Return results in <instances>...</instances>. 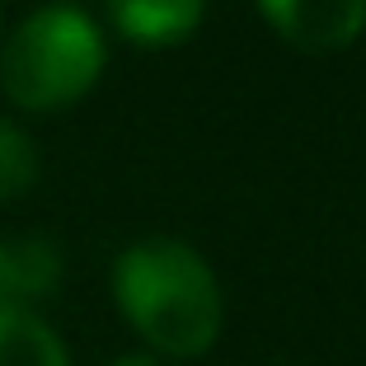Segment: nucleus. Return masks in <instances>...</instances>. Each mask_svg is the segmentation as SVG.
Here are the masks:
<instances>
[{
	"mask_svg": "<svg viewBox=\"0 0 366 366\" xmlns=\"http://www.w3.org/2000/svg\"><path fill=\"white\" fill-rule=\"evenodd\" d=\"M259 10L301 52H343L366 29V0H259Z\"/></svg>",
	"mask_w": 366,
	"mask_h": 366,
	"instance_id": "obj_3",
	"label": "nucleus"
},
{
	"mask_svg": "<svg viewBox=\"0 0 366 366\" xmlns=\"http://www.w3.org/2000/svg\"><path fill=\"white\" fill-rule=\"evenodd\" d=\"M104 33L76 5L33 10L0 47V85L19 108H66L104 71Z\"/></svg>",
	"mask_w": 366,
	"mask_h": 366,
	"instance_id": "obj_2",
	"label": "nucleus"
},
{
	"mask_svg": "<svg viewBox=\"0 0 366 366\" xmlns=\"http://www.w3.org/2000/svg\"><path fill=\"white\" fill-rule=\"evenodd\" d=\"M113 296L127 324L155 352L197 357L221 334V287L197 249L141 239L113 263Z\"/></svg>",
	"mask_w": 366,
	"mask_h": 366,
	"instance_id": "obj_1",
	"label": "nucleus"
},
{
	"mask_svg": "<svg viewBox=\"0 0 366 366\" xmlns=\"http://www.w3.org/2000/svg\"><path fill=\"white\" fill-rule=\"evenodd\" d=\"M113 366H160V357H151V352H127V357H118Z\"/></svg>",
	"mask_w": 366,
	"mask_h": 366,
	"instance_id": "obj_8",
	"label": "nucleus"
},
{
	"mask_svg": "<svg viewBox=\"0 0 366 366\" xmlns=\"http://www.w3.org/2000/svg\"><path fill=\"white\" fill-rule=\"evenodd\" d=\"M0 366H71L66 343L33 310H0Z\"/></svg>",
	"mask_w": 366,
	"mask_h": 366,
	"instance_id": "obj_6",
	"label": "nucleus"
},
{
	"mask_svg": "<svg viewBox=\"0 0 366 366\" xmlns=\"http://www.w3.org/2000/svg\"><path fill=\"white\" fill-rule=\"evenodd\" d=\"M207 0H108V19L118 24L122 38L141 47L183 43L202 24Z\"/></svg>",
	"mask_w": 366,
	"mask_h": 366,
	"instance_id": "obj_5",
	"label": "nucleus"
},
{
	"mask_svg": "<svg viewBox=\"0 0 366 366\" xmlns=\"http://www.w3.org/2000/svg\"><path fill=\"white\" fill-rule=\"evenodd\" d=\"M33 179H38V146L24 127L0 118V202L29 193Z\"/></svg>",
	"mask_w": 366,
	"mask_h": 366,
	"instance_id": "obj_7",
	"label": "nucleus"
},
{
	"mask_svg": "<svg viewBox=\"0 0 366 366\" xmlns=\"http://www.w3.org/2000/svg\"><path fill=\"white\" fill-rule=\"evenodd\" d=\"M61 282V254L47 235H5L0 230V310H29Z\"/></svg>",
	"mask_w": 366,
	"mask_h": 366,
	"instance_id": "obj_4",
	"label": "nucleus"
}]
</instances>
